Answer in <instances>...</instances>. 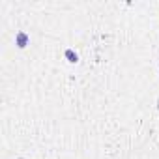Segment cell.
Returning a JSON list of instances; mask_svg holds the SVG:
<instances>
[{
  "instance_id": "1",
  "label": "cell",
  "mask_w": 159,
  "mask_h": 159,
  "mask_svg": "<svg viewBox=\"0 0 159 159\" xmlns=\"http://www.w3.org/2000/svg\"><path fill=\"white\" fill-rule=\"evenodd\" d=\"M15 45H17L19 49H25V47L28 45V36H26L25 32H19V34L15 36Z\"/></svg>"
},
{
  "instance_id": "2",
  "label": "cell",
  "mask_w": 159,
  "mask_h": 159,
  "mask_svg": "<svg viewBox=\"0 0 159 159\" xmlns=\"http://www.w3.org/2000/svg\"><path fill=\"white\" fill-rule=\"evenodd\" d=\"M66 56H67V60H69L71 64H75V62L79 60V56H77V54H75V52H73L71 49H67V51H66Z\"/></svg>"
}]
</instances>
